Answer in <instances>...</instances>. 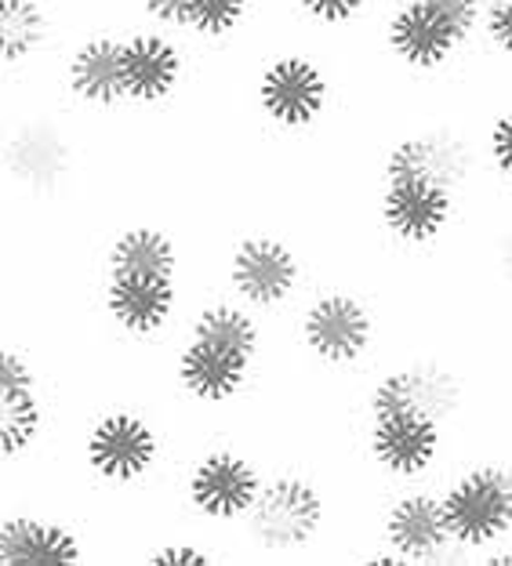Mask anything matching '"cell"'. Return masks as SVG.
Wrapping results in <instances>:
<instances>
[{
    "instance_id": "44dd1931",
    "label": "cell",
    "mask_w": 512,
    "mask_h": 566,
    "mask_svg": "<svg viewBox=\"0 0 512 566\" xmlns=\"http://www.w3.org/2000/svg\"><path fill=\"white\" fill-rule=\"evenodd\" d=\"M259 11V0H189L186 11V41L219 48L237 41Z\"/></svg>"
},
{
    "instance_id": "ac0fdd59",
    "label": "cell",
    "mask_w": 512,
    "mask_h": 566,
    "mask_svg": "<svg viewBox=\"0 0 512 566\" xmlns=\"http://www.w3.org/2000/svg\"><path fill=\"white\" fill-rule=\"evenodd\" d=\"M92 556L84 526L59 509L11 501L0 516V566H84Z\"/></svg>"
},
{
    "instance_id": "8992f818",
    "label": "cell",
    "mask_w": 512,
    "mask_h": 566,
    "mask_svg": "<svg viewBox=\"0 0 512 566\" xmlns=\"http://www.w3.org/2000/svg\"><path fill=\"white\" fill-rule=\"evenodd\" d=\"M251 106L280 138L316 135L335 109V76L310 48H276L254 70Z\"/></svg>"
},
{
    "instance_id": "7a4b0ae2",
    "label": "cell",
    "mask_w": 512,
    "mask_h": 566,
    "mask_svg": "<svg viewBox=\"0 0 512 566\" xmlns=\"http://www.w3.org/2000/svg\"><path fill=\"white\" fill-rule=\"evenodd\" d=\"M488 0H393L378 25L382 55L411 81H437L480 48Z\"/></svg>"
},
{
    "instance_id": "603a6c76",
    "label": "cell",
    "mask_w": 512,
    "mask_h": 566,
    "mask_svg": "<svg viewBox=\"0 0 512 566\" xmlns=\"http://www.w3.org/2000/svg\"><path fill=\"white\" fill-rule=\"evenodd\" d=\"M378 0H291V8L299 11L302 22H310L313 30L342 33L349 25L364 22Z\"/></svg>"
},
{
    "instance_id": "8fae6325",
    "label": "cell",
    "mask_w": 512,
    "mask_h": 566,
    "mask_svg": "<svg viewBox=\"0 0 512 566\" xmlns=\"http://www.w3.org/2000/svg\"><path fill=\"white\" fill-rule=\"evenodd\" d=\"M222 280L226 294H233L237 302H244L265 319L280 313L291 316V308L310 291V265L284 233L251 229L229 243Z\"/></svg>"
},
{
    "instance_id": "52a82bcc",
    "label": "cell",
    "mask_w": 512,
    "mask_h": 566,
    "mask_svg": "<svg viewBox=\"0 0 512 566\" xmlns=\"http://www.w3.org/2000/svg\"><path fill=\"white\" fill-rule=\"evenodd\" d=\"M466 197L421 175H375L378 237L400 254H432L454 237L466 218Z\"/></svg>"
},
{
    "instance_id": "2e32d148",
    "label": "cell",
    "mask_w": 512,
    "mask_h": 566,
    "mask_svg": "<svg viewBox=\"0 0 512 566\" xmlns=\"http://www.w3.org/2000/svg\"><path fill=\"white\" fill-rule=\"evenodd\" d=\"M375 542L389 545L407 566L418 563H454L458 548L447 526L440 480L426 483H400L378 509V534Z\"/></svg>"
},
{
    "instance_id": "ffe728a7",
    "label": "cell",
    "mask_w": 512,
    "mask_h": 566,
    "mask_svg": "<svg viewBox=\"0 0 512 566\" xmlns=\"http://www.w3.org/2000/svg\"><path fill=\"white\" fill-rule=\"evenodd\" d=\"M55 44L59 15L51 0H0V59L8 81H30Z\"/></svg>"
},
{
    "instance_id": "9a60e30c",
    "label": "cell",
    "mask_w": 512,
    "mask_h": 566,
    "mask_svg": "<svg viewBox=\"0 0 512 566\" xmlns=\"http://www.w3.org/2000/svg\"><path fill=\"white\" fill-rule=\"evenodd\" d=\"M454 429L421 410H382L361 418V447L367 465L389 486L440 480L451 454Z\"/></svg>"
},
{
    "instance_id": "f1b7e54d",
    "label": "cell",
    "mask_w": 512,
    "mask_h": 566,
    "mask_svg": "<svg viewBox=\"0 0 512 566\" xmlns=\"http://www.w3.org/2000/svg\"><path fill=\"white\" fill-rule=\"evenodd\" d=\"M505 461H509V472H512V454H509V458H505Z\"/></svg>"
},
{
    "instance_id": "5bb4252c",
    "label": "cell",
    "mask_w": 512,
    "mask_h": 566,
    "mask_svg": "<svg viewBox=\"0 0 512 566\" xmlns=\"http://www.w3.org/2000/svg\"><path fill=\"white\" fill-rule=\"evenodd\" d=\"M375 175H421L469 200L488 178V167H483L480 135L451 120H429L400 127L386 138V146L378 149Z\"/></svg>"
},
{
    "instance_id": "4fadbf2b",
    "label": "cell",
    "mask_w": 512,
    "mask_h": 566,
    "mask_svg": "<svg viewBox=\"0 0 512 566\" xmlns=\"http://www.w3.org/2000/svg\"><path fill=\"white\" fill-rule=\"evenodd\" d=\"M265 472L262 458L244 447H203L178 475V497L208 531H237L262 494Z\"/></svg>"
},
{
    "instance_id": "7402d4cb",
    "label": "cell",
    "mask_w": 512,
    "mask_h": 566,
    "mask_svg": "<svg viewBox=\"0 0 512 566\" xmlns=\"http://www.w3.org/2000/svg\"><path fill=\"white\" fill-rule=\"evenodd\" d=\"M480 149L488 178H494V186L512 189V102L498 106L488 117L480 132Z\"/></svg>"
},
{
    "instance_id": "83f0119b",
    "label": "cell",
    "mask_w": 512,
    "mask_h": 566,
    "mask_svg": "<svg viewBox=\"0 0 512 566\" xmlns=\"http://www.w3.org/2000/svg\"><path fill=\"white\" fill-rule=\"evenodd\" d=\"M87 4H95V8H109V4H117V0H87Z\"/></svg>"
},
{
    "instance_id": "d4e9b609",
    "label": "cell",
    "mask_w": 512,
    "mask_h": 566,
    "mask_svg": "<svg viewBox=\"0 0 512 566\" xmlns=\"http://www.w3.org/2000/svg\"><path fill=\"white\" fill-rule=\"evenodd\" d=\"M480 48L488 51L494 62L512 66V0H488Z\"/></svg>"
},
{
    "instance_id": "9c48e42d",
    "label": "cell",
    "mask_w": 512,
    "mask_h": 566,
    "mask_svg": "<svg viewBox=\"0 0 512 566\" xmlns=\"http://www.w3.org/2000/svg\"><path fill=\"white\" fill-rule=\"evenodd\" d=\"M440 497L458 559L512 542V472L505 458H472L440 475Z\"/></svg>"
},
{
    "instance_id": "484cf974",
    "label": "cell",
    "mask_w": 512,
    "mask_h": 566,
    "mask_svg": "<svg viewBox=\"0 0 512 566\" xmlns=\"http://www.w3.org/2000/svg\"><path fill=\"white\" fill-rule=\"evenodd\" d=\"M138 22L157 25V30H171L182 36L186 33V11L189 0H135Z\"/></svg>"
},
{
    "instance_id": "5b68a950",
    "label": "cell",
    "mask_w": 512,
    "mask_h": 566,
    "mask_svg": "<svg viewBox=\"0 0 512 566\" xmlns=\"http://www.w3.org/2000/svg\"><path fill=\"white\" fill-rule=\"evenodd\" d=\"M168 458L157 418L135 403H106L87 415L81 440H76V461L87 483L109 494H132L149 486Z\"/></svg>"
},
{
    "instance_id": "7c38bea8",
    "label": "cell",
    "mask_w": 512,
    "mask_h": 566,
    "mask_svg": "<svg viewBox=\"0 0 512 566\" xmlns=\"http://www.w3.org/2000/svg\"><path fill=\"white\" fill-rule=\"evenodd\" d=\"M76 167L70 127L44 109H8L4 132V178L8 200L48 203L66 192Z\"/></svg>"
},
{
    "instance_id": "ba28073f",
    "label": "cell",
    "mask_w": 512,
    "mask_h": 566,
    "mask_svg": "<svg viewBox=\"0 0 512 566\" xmlns=\"http://www.w3.org/2000/svg\"><path fill=\"white\" fill-rule=\"evenodd\" d=\"M98 316L127 345H157L175 338L189 313L186 273L153 269H98Z\"/></svg>"
},
{
    "instance_id": "d6986e66",
    "label": "cell",
    "mask_w": 512,
    "mask_h": 566,
    "mask_svg": "<svg viewBox=\"0 0 512 566\" xmlns=\"http://www.w3.org/2000/svg\"><path fill=\"white\" fill-rule=\"evenodd\" d=\"M189 81L186 36L138 22L124 30V84L127 106L138 113L168 109Z\"/></svg>"
},
{
    "instance_id": "4316f807",
    "label": "cell",
    "mask_w": 512,
    "mask_h": 566,
    "mask_svg": "<svg viewBox=\"0 0 512 566\" xmlns=\"http://www.w3.org/2000/svg\"><path fill=\"white\" fill-rule=\"evenodd\" d=\"M488 269H491L494 287L512 298V222H505L494 233L491 251H488Z\"/></svg>"
},
{
    "instance_id": "30bf717a",
    "label": "cell",
    "mask_w": 512,
    "mask_h": 566,
    "mask_svg": "<svg viewBox=\"0 0 512 566\" xmlns=\"http://www.w3.org/2000/svg\"><path fill=\"white\" fill-rule=\"evenodd\" d=\"M382 410H421L451 429H462L469 418V375L440 353L393 356L375 364L361 396V418Z\"/></svg>"
},
{
    "instance_id": "3957f363",
    "label": "cell",
    "mask_w": 512,
    "mask_h": 566,
    "mask_svg": "<svg viewBox=\"0 0 512 566\" xmlns=\"http://www.w3.org/2000/svg\"><path fill=\"white\" fill-rule=\"evenodd\" d=\"M331 494L320 475L305 469H269L262 494L251 505L248 520L237 526V537L251 556L269 563H291L316 556L331 531Z\"/></svg>"
},
{
    "instance_id": "e0dca14e",
    "label": "cell",
    "mask_w": 512,
    "mask_h": 566,
    "mask_svg": "<svg viewBox=\"0 0 512 566\" xmlns=\"http://www.w3.org/2000/svg\"><path fill=\"white\" fill-rule=\"evenodd\" d=\"M62 66L59 81L62 92L81 113L98 117H117L127 113V84H124V30L121 25H102L76 36L66 51H59Z\"/></svg>"
},
{
    "instance_id": "277c9868",
    "label": "cell",
    "mask_w": 512,
    "mask_h": 566,
    "mask_svg": "<svg viewBox=\"0 0 512 566\" xmlns=\"http://www.w3.org/2000/svg\"><path fill=\"white\" fill-rule=\"evenodd\" d=\"M294 345L327 375H356L375 364L382 324L375 305L349 283H316L291 308Z\"/></svg>"
},
{
    "instance_id": "cb8c5ba5",
    "label": "cell",
    "mask_w": 512,
    "mask_h": 566,
    "mask_svg": "<svg viewBox=\"0 0 512 566\" xmlns=\"http://www.w3.org/2000/svg\"><path fill=\"white\" fill-rule=\"evenodd\" d=\"M226 556L215 545L194 542V537H164V542H153L143 552L146 566H219Z\"/></svg>"
},
{
    "instance_id": "6da1fadb",
    "label": "cell",
    "mask_w": 512,
    "mask_h": 566,
    "mask_svg": "<svg viewBox=\"0 0 512 566\" xmlns=\"http://www.w3.org/2000/svg\"><path fill=\"white\" fill-rule=\"evenodd\" d=\"M233 294L189 305L171 345V385L186 407L226 415L254 389L265 359V324Z\"/></svg>"
}]
</instances>
